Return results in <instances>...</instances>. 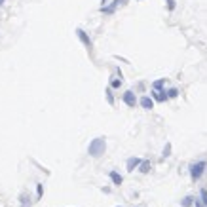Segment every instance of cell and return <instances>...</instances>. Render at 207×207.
Instances as JSON below:
<instances>
[{
  "mask_svg": "<svg viewBox=\"0 0 207 207\" xmlns=\"http://www.w3.org/2000/svg\"><path fill=\"white\" fill-rule=\"evenodd\" d=\"M141 165V160L139 158H129L127 160V171H135V167Z\"/></svg>",
  "mask_w": 207,
  "mask_h": 207,
  "instance_id": "4",
  "label": "cell"
},
{
  "mask_svg": "<svg viewBox=\"0 0 207 207\" xmlns=\"http://www.w3.org/2000/svg\"><path fill=\"white\" fill-rule=\"evenodd\" d=\"M76 34H78V36H80V40L84 42V44H86V46H88V48H91V40L88 38V34H86V32H84L82 29H78V30H76Z\"/></svg>",
  "mask_w": 207,
  "mask_h": 207,
  "instance_id": "5",
  "label": "cell"
},
{
  "mask_svg": "<svg viewBox=\"0 0 207 207\" xmlns=\"http://www.w3.org/2000/svg\"><path fill=\"white\" fill-rule=\"evenodd\" d=\"M120 2H124V0H114V2H112L110 6H108V8H101V10H103L105 14H112V12H114V8H116V6H118Z\"/></svg>",
  "mask_w": 207,
  "mask_h": 207,
  "instance_id": "8",
  "label": "cell"
},
{
  "mask_svg": "<svg viewBox=\"0 0 207 207\" xmlns=\"http://www.w3.org/2000/svg\"><path fill=\"white\" fill-rule=\"evenodd\" d=\"M192 203H194V198H192V196H186V198L182 200V205H184V207H190Z\"/></svg>",
  "mask_w": 207,
  "mask_h": 207,
  "instance_id": "11",
  "label": "cell"
},
{
  "mask_svg": "<svg viewBox=\"0 0 207 207\" xmlns=\"http://www.w3.org/2000/svg\"><path fill=\"white\" fill-rule=\"evenodd\" d=\"M196 207H201V203H200V201H198V200H196Z\"/></svg>",
  "mask_w": 207,
  "mask_h": 207,
  "instance_id": "18",
  "label": "cell"
},
{
  "mask_svg": "<svg viewBox=\"0 0 207 207\" xmlns=\"http://www.w3.org/2000/svg\"><path fill=\"white\" fill-rule=\"evenodd\" d=\"M124 103H125L127 106H135V103H137L135 93H133V91H125V93H124Z\"/></svg>",
  "mask_w": 207,
  "mask_h": 207,
  "instance_id": "3",
  "label": "cell"
},
{
  "mask_svg": "<svg viewBox=\"0 0 207 207\" xmlns=\"http://www.w3.org/2000/svg\"><path fill=\"white\" fill-rule=\"evenodd\" d=\"M154 99H156V101H165L167 95L163 93V91H154Z\"/></svg>",
  "mask_w": 207,
  "mask_h": 207,
  "instance_id": "10",
  "label": "cell"
},
{
  "mask_svg": "<svg viewBox=\"0 0 207 207\" xmlns=\"http://www.w3.org/2000/svg\"><path fill=\"white\" fill-rule=\"evenodd\" d=\"M201 200H203V205L207 207V190H205V188L201 190Z\"/></svg>",
  "mask_w": 207,
  "mask_h": 207,
  "instance_id": "15",
  "label": "cell"
},
{
  "mask_svg": "<svg viewBox=\"0 0 207 207\" xmlns=\"http://www.w3.org/2000/svg\"><path fill=\"white\" fill-rule=\"evenodd\" d=\"M108 175H110V179H112V182L116 184V186H120V184H122V175H120V173L118 171H110V173H108Z\"/></svg>",
  "mask_w": 207,
  "mask_h": 207,
  "instance_id": "6",
  "label": "cell"
},
{
  "mask_svg": "<svg viewBox=\"0 0 207 207\" xmlns=\"http://www.w3.org/2000/svg\"><path fill=\"white\" fill-rule=\"evenodd\" d=\"M105 148H106V143H105V139L103 137H97V139H93L91 143H90V148H88V152H90V156H93V158H99L103 152H105Z\"/></svg>",
  "mask_w": 207,
  "mask_h": 207,
  "instance_id": "1",
  "label": "cell"
},
{
  "mask_svg": "<svg viewBox=\"0 0 207 207\" xmlns=\"http://www.w3.org/2000/svg\"><path fill=\"white\" fill-rule=\"evenodd\" d=\"M150 169H152L150 161H141V165H139V171H141V173H148Z\"/></svg>",
  "mask_w": 207,
  "mask_h": 207,
  "instance_id": "9",
  "label": "cell"
},
{
  "mask_svg": "<svg viewBox=\"0 0 207 207\" xmlns=\"http://www.w3.org/2000/svg\"><path fill=\"white\" fill-rule=\"evenodd\" d=\"M163 156H165V158L171 156V145H169V143L165 145V148H163Z\"/></svg>",
  "mask_w": 207,
  "mask_h": 207,
  "instance_id": "12",
  "label": "cell"
},
{
  "mask_svg": "<svg viewBox=\"0 0 207 207\" xmlns=\"http://www.w3.org/2000/svg\"><path fill=\"white\" fill-rule=\"evenodd\" d=\"M120 84H122V80H114V82H112L114 88H120Z\"/></svg>",
  "mask_w": 207,
  "mask_h": 207,
  "instance_id": "17",
  "label": "cell"
},
{
  "mask_svg": "<svg viewBox=\"0 0 207 207\" xmlns=\"http://www.w3.org/2000/svg\"><path fill=\"white\" fill-rule=\"evenodd\" d=\"M167 8H169V10L175 8V0H167Z\"/></svg>",
  "mask_w": 207,
  "mask_h": 207,
  "instance_id": "16",
  "label": "cell"
},
{
  "mask_svg": "<svg viewBox=\"0 0 207 207\" xmlns=\"http://www.w3.org/2000/svg\"><path fill=\"white\" fill-rule=\"evenodd\" d=\"M141 106L146 108V110H150V108L154 106V101H152L150 97H143V99H141Z\"/></svg>",
  "mask_w": 207,
  "mask_h": 207,
  "instance_id": "7",
  "label": "cell"
},
{
  "mask_svg": "<svg viewBox=\"0 0 207 207\" xmlns=\"http://www.w3.org/2000/svg\"><path fill=\"white\" fill-rule=\"evenodd\" d=\"M0 4H2V0H0Z\"/></svg>",
  "mask_w": 207,
  "mask_h": 207,
  "instance_id": "19",
  "label": "cell"
},
{
  "mask_svg": "<svg viewBox=\"0 0 207 207\" xmlns=\"http://www.w3.org/2000/svg\"><path fill=\"white\" fill-rule=\"evenodd\" d=\"M177 95H179V91H177L175 88H173V90H169V91H167V97H171V99H173V97H177Z\"/></svg>",
  "mask_w": 207,
  "mask_h": 207,
  "instance_id": "14",
  "label": "cell"
},
{
  "mask_svg": "<svg viewBox=\"0 0 207 207\" xmlns=\"http://www.w3.org/2000/svg\"><path fill=\"white\" fill-rule=\"evenodd\" d=\"M161 86H163V80H156V82H154V90H156V91H160V90H161Z\"/></svg>",
  "mask_w": 207,
  "mask_h": 207,
  "instance_id": "13",
  "label": "cell"
},
{
  "mask_svg": "<svg viewBox=\"0 0 207 207\" xmlns=\"http://www.w3.org/2000/svg\"><path fill=\"white\" fill-rule=\"evenodd\" d=\"M205 167H207V163H205V161H198V163H192V165H190V177H192L194 181H198V179H200V177L203 175Z\"/></svg>",
  "mask_w": 207,
  "mask_h": 207,
  "instance_id": "2",
  "label": "cell"
}]
</instances>
